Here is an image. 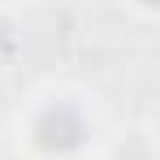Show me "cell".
I'll return each instance as SVG.
<instances>
[{"instance_id":"cell-1","label":"cell","mask_w":160,"mask_h":160,"mask_svg":"<svg viewBox=\"0 0 160 160\" xmlns=\"http://www.w3.org/2000/svg\"><path fill=\"white\" fill-rule=\"evenodd\" d=\"M82 117L74 112V108H48L43 117H39V143L48 147V152H74L82 143Z\"/></svg>"},{"instance_id":"cell-2","label":"cell","mask_w":160,"mask_h":160,"mask_svg":"<svg viewBox=\"0 0 160 160\" xmlns=\"http://www.w3.org/2000/svg\"><path fill=\"white\" fill-rule=\"evenodd\" d=\"M143 4H156V0H143Z\"/></svg>"}]
</instances>
